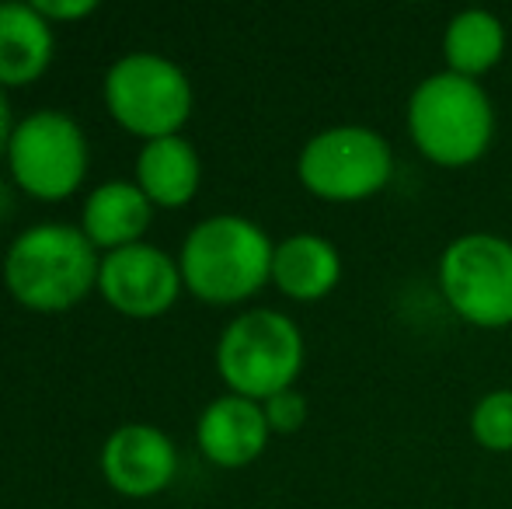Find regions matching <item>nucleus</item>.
Instances as JSON below:
<instances>
[{
	"label": "nucleus",
	"instance_id": "obj_1",
	"mask_svg": "<svg viewBox=\"0 0 512 509\" xmlns=\"http://www.w3.org/2000/svg\"><path fill=\"white\" fill-rule=\"evenodd\" d=\"M98 269V248L67 220H39L25 227L4 252L7 290L32 311H67L98 283Z\"/></svg>",
	"mask_w": 512,
	"mask_h": 509
},
{
	"label": "nucleus",
	"instance_id": "obj_2",
	"mask_svg": "<svg viewBox=\"0 0 512 509\" xmlns=\"http://www.w3.org/2000/svg\"><path fill=\"white\" fill-rule=\"evenodd\" d=\"M272 255L276 245L262 224L241 213H216L185 234L178 269L196 297L209 304H237L272 279Z\"/></svg>",
	"mask_w": 512,
	"mask_h": 509
},
{
	"label": "nucleus",
	"instance_id": "obj_3",
	"mask_svg": "<svg viewBox=\"0 0 512 509\" xmlns=\"http://www.w3.org/2000/svg\"><path fill=\"white\" fill-rule=\"evenodd\" d=\"M408 133L432 164L467 168L492 147L495 105L478 81L439 70L411 91Z\"/></svg>",
	"mask_w": 512,
	"mask_h": 509
},
{
	"label": "nucleus",
	"instance_id": "obj_4",
	"mask_svg": "<svg viewBox=\"0 0 512 509\" xmlns=\"http://www.w3.org/2000/svg\"><path fill=\"white\" fill-rule=\"evenodd\" d=\"M216 370L234 394L265 401L279 391H290L300 377L304 335L290 314L251 307L220 332Z\"/></svg>",
	"mask_w": 512,
	"mask_h": 509
},
{
	"label": "nucleus",
	"instance_id": "obj_5",
	"mask_svg": "<svg viewBox=\"0 0 512 509\" xmlns=\"http://www.w3.org/2000/svg\"><path fill=\"white\" fill-rule=\"evenodd\" d=\"M105 105L126 129L147 136H168L192 116L189 74L171 56L136 49L105 70Z\"/></svg>",
	"mask_w": 512,
	"mask_h": 509
},
{
	"label": "nucleus",
	"instance_id": "obj_6",
	"mask_svg": "<svg viewBox=\"0 0 512 509\" xmlns=\"http://www.w3.org/2000/svg\"><path fill=\"white\" fill-rule=\"evenodd\" d=\"M297 175L307 192L328 203H363L387 189L394 150L370 126H328L300 150Z\"/></svg>",
	"mask_w": 512,
	"mask_h": 509
},
{
	"label": "nucleus",
	"instance_id": "obj_7",
	"mask_svg": "<svg viewBox=\"0 0 512 509\" xmlns=\"http://www.w3.org/2000/svg\"><path fill=\"white\" fill-rule=\"evenodd\" d=\"M439 290L471 325H512V241L481 231L453 238L439 255Z\"/></svg>",
	"mask_w": 512,
	"mask_h": 509
},
{
	"label": "nucleus",
	"instance_id": "obj_8",
	"mask_svg": "<svg viewBox=\"0 0 512 509\" xmlns=\"http://www.w3.org/2000/svg\"><path fill=\"white\" fill-rule=\"evenodd\" d=\"M11 175L35 199H67L88 171V136L63 109H35L7 140Z\"/></svg>",
	"mask_w": 512,
	"mask_h": 509
},
{
	"label": "nucleus",
	"instance_id": "obj_9",
	"mask_svg": "<svg viewBox=\"0 0 512 509\" xmlns=\"http://www.w3.org/2000/svg\"><path fill=\"white\" fill-rule=\"evenodd\" d=\"M98 286L115 311L133 314V318H154L178 300L182 269L164 248L150 241H133V245L102 255Z\"/></svg>",
	"mask_w": 512,
	"mask_h": 509
},
{
	"label": "nucleus",
	"instance_id": "obj_10",
	"mask_svg": "<svg viewBox=\"0 0 512 509\" xmlns=\"http://www.w3.org/2000/svg\"><path fill=\"white\" fill-rule=\"evenodd\" d=\"M102 471L108 485L126 496H154L175 478L178 450L164 429L150 422H126L105 440Z\"/></svg>",
	"mask_w": 512,
	"mask_h": 509
},
{
	"label": "nucleus",
	"instance_id": "obj_11",
	"mask_svg": "<svg viewBox=\"0 0 512 509\" xmlns=\"http://www.w3.org/2000/svg\"><path fill=\"white\" fill-rule=\"evenodd\" d=\"M269 433L272 429L265 422L262 401L234 391L209 401L196 422L203 454L223 468H241V464L255 461L269 443Z\"/></svg>",
	"mask_w": 512,
	"mask_h": 509
},
{
	"label": "nucleus",
	"instance_id": "obj_12",
	"mask_svg": "<svg viewBox=\"0 0 512 509\" xmlns=\"http://www.w3.org/2000/svg\"><path fill=\"white\" fill-rule=\"evenodd\" d=\"M150 213H154V203L140 185L126 182V178H108L84 199L81 231L88 234L95 248L112 252V248L140 241V234L150 224Z\"/></svg>",
	"mask_w": 512,
	"mask_h": 509
},
{
	"label": "nucleus",
	"instance_id": "obj_13",
	"mask_svg": "<svg viewBox=\"0 0 512 509\" xmlns=\"http://www.w3.org/2000/svg\"><path fill=\"white\" fill-rule=\"evenodd\" d=\"M203 164L182 133L154 136L136 154V185L157 206H185L199 189Z\"/></svg>",
	"mask_w": 512,
	"mask_h": 509
},
{
	"label": "nucleus",
	"instance_id": "obj_14",
	"mask_svg": "<svg viewBox=\"0 0 512 509\" xmlns=\"http://www.w3.org/2000/svg\"><path fill=\"white\" fill-rule=\"evenodd\" d=\"M53 21L35 4H0V84H28L53 60Z\"/></svg>",
	"mask_w": 512,
	"mask_h": 509
},
{
	"label": "nucleus",
	"instance_id": "obj_15",
	"mask_svg": "<svg viewBox=\"0 0 512 509\" xmlns=\"http://www.w3.org/2000/svg\"><path fill=\"white\" fill-rule=\"evenodd\" d=\"M342 279V255L321 234H290L272 255V283L293 300H321Z\"/></svg>",
	"mask_w": 512,
	"mask_h": 509
},
{
	"label": "nucleus",
	"instance_id": "obj_16",
	"mask_svg": "<svg viewBox=\"0 0 512 509\" xmlns=\"http://www.w3.org/2000/svg\"><path fill=\"white\" fill-rule=\"evenodd\" d=\"M502 56H506V25L499 14L485 7H467L453 14L443 32V60L450 74L478 81L492 67H499Z\"/></svg>",
	"mask_w": 512,
	"mask_h": 509
},
{
	"label": "nucleus",
	"instance_id": "obj_17",
	"mask_svg": "<svg viewBox=\"0 0 512 509\" xmlns=\"http://www.w3.org/2000/svg\"><path fill=\"white\" fill-rule=\"evenodd\" d=\"M471 436L492 454L512 450V387H495L474 405Z\"/></svg>",
	"mask_w": 512,
	"mask_h": 509
},
{
	"label": "nucleus",
	"instance_id": "obj_18",
	"mask_svg": "<svg viewBox=\"0 0 512 509\" xmlns=\"http://www.w3.org/2000/svg\"><path fill=\"white\" fill-rule=\"evenodd\" d=\"M262 412L272 433H297L307 422V398L290 387V391H279V394H272V398H265Z\"/></svg>",
	"mask_w": 512,
	"mask_h": 509
},
{
	"label": "nucleus",
	"instance_id": "obj_19",
	"mask_svg": "<svg viewBox=\"0 0 512 509\" xmlns=\"http://www.w3.org/2000/svg\"><path fill=\"white\" fill-rule=\"evenodd\" d=\"M42 11V18L49 21H70V18H84V14L95 11V0H32Z\"/></svg>",
	"mask_w": 512,
	"mask_h": 509
},
{
	"label": "nucleus",
	"instance_id": "obj_20",
	"mask_svg": "<svg viewBox=\"0 0 512 509\" xmlns=\"http://www.w3.org/2000/svg\"><path fill=\"white\" fill-rule=\"evenodd\" d=\"M14 133V119H11V102L4 95V84H0V150L7 154V140Z\"/></svg>",
	"mask_w": 512,
	"mask_h": 509
}]
</instances>
